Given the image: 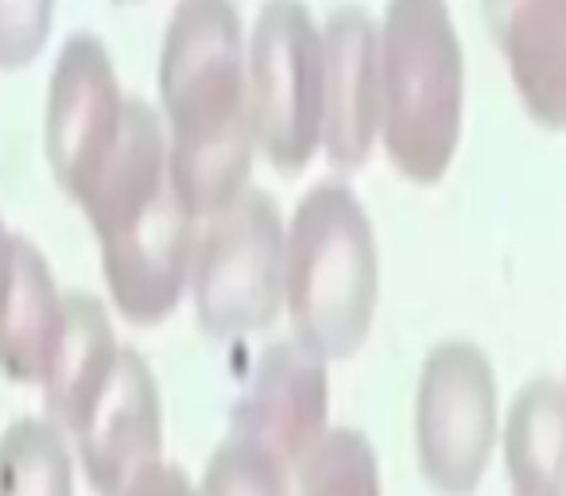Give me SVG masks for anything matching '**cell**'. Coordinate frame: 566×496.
<instances>
[{
    "mask_svg": "<svg viewBox=\"0 0 566 496\" xmlns=\"http://www.w3.org/2000/svg\"><path fill=\"white\" fill-rule=\"evenodd\" d=\"M198 496H287V465L256 442L229 434L213 450Z\"/></svg>",
    "mask_w": 566,
    "mask_h": 496,
    "instance_id": "obj_18",
    "label": "cell"
},
{
    "mask_svg": "<svg viewBox=\"0 0 566 496\" xmlns=\"http://www.w3.org/2000/svg\"><path fill=\"white\" fill-rule=\"evenodd\" d=\"M0 496H74L71 439L48 415H24L0 434Z\"/></svg>",
    "mask_w": 566,
    "mask_h": 496,
    "instance_id": "obj_16",
    "label": "cell"
},
{
    "mask_svg": "<svg viewBox=\"0 0 566 496\" xmlns=\"http://www.w3.org/2000/svg\"><path fill=\"white\" fill-rule=\"evenodd\" d=\"M283 229L280 205L256 187L198 221L187 287L206 334L241 338L275 323L283 310Z\"/></svg>",
    "mask_w": 566,
    "mask_h": 496,
    "instance_id": "obj_4",
    "label": "cell"
},
{
    "mask_svg": "<svg viewBox=\"0 0 566 496\" xmlns=\"http://www.w3.org/2000/svg\"><path fill=\"white\" fill-rule=\"evenodd\" d=\"M198 218L175 179L128 221L97 236L113 307L133 326H156L179 307L190 276Z\"/></svg>",
    "mask_w": 566,
    "mask_h": 496,
    "instance_id": "obj_7",
    "label": "cell"
},
{
    "mask_svg": "<svg viewBox=\"0 0 566 496\" xmlns=\"http://www.w3.org/2000/svg\"><path fill=\"white\" fill-rule=\"evenodd\" d=\"M256 148L283 175L315 159L323 133V32L303 0H264L244 35Z\"/></svg>",
    "mask_w": 566,
    "mask_h": 496,
    "instance_id": "obj_5",
    "label": "cell"
},
{
    "mask_svg": "<svg viewBox=\"0 0 566 496\" xmlns=\"http://www.w3.org/2000/svg\"><path fill=\"white\" fill-rule=\"evenodd\" d=\"M9 244H12V233L4 229V221H0V268H4V261H9Z\"/></svg>",
    "mask_w": 566,
    "mask_h": 496,
    "instance_id": "obj_21",
    "label": "cell"
},
{
    "mask_svg": "<svg viewBox=\"0 0 566 496\" xmlns=\"http://www.w3.org/2000/svg\"><path fill=\"white\" fill-rule=\"evenodd\" d=\"M120 496H198V488L190 485V477L179 469V465L156 462L151 469H144Z\"/></svg>",
    "mask_w": 566,
    "mask_h": 496,
    "instance_id": "obj_20",
    "label": "cell"
},
{
    "mask_svg": "<svg viewBox=\"0 0 566 496\" xmlns=\"http://www.w3.org/2000/svg\"><path fill=\"white\" fill-rule=\"evenodd\" d=\"M55 0H0V71H20L43 51Z\"/></svg>",
    "mask_w": 566,
    "mask_h": 496,
    "instance_id": "obj_19",
    "label": "cell"
},
{
    "mask_svg": "<svg viewBox=\"0 0 566 496\" xmlns=\"http://www.w3.org/2000/svg\"><path fill=\"white\" fill-rule=\"evenodd\" d=\"M66 439L97 496H120L144 469L164 462L159 384L136 349L120 346L109 380Z\"/></svg>",
    "mask_w": 566,
    "mask_h": 496,
    "instance_id": "obj_9",
    "label": "cell"
},
{
    "mask_svg": "<svg viewBox=\"0 0 566 496\" xmlns=\"http://www.w3.org/2000/svg\"><path fill=\"white\" fill-rule=\"evenodd\" d=\"M300 496H385L373 442L349 426L326 434L300 457Z\"/></svg>",
    "mask_w": 566,
    "mask_h": 496,
    "instance_id": "obj_17",
    "label": "cell"
},
{
    "mask_svg": "<svg viewBox=\"0 0 566 496\" xmlns=\"http://www.w3.org/2000/svg\"><path fill=\"white\" fill-rule=\"evenodd\" d=\"M380 125L377 20L357 4L331 12L323 28V133L318 148L334 167H361Z\"/></svg>",
    "mask_w": 566,
    "mask_h": 496,
    "instance_id": "obj_11",
    "label": "cell"
},
{
    "mask_svg": "<svg viewBox=\"0 0 566 496\" xmlns=\"http://www.w3.org/2000/svg\"><path fill=\"white\" fill-rule=\"evenodd\" d=\"M117 353L120 346L105 303L86 292L63 295V323H59V338L55 349H51L48 372L40 380L48 419L63 434L78 423V415L90 408V400L102 392L113 365H117Z\"/></svg>",
    "mask_w": 566,
    "mask_h": 496,
    "instance_id": "obj_14",
    "label": "cell"
},
{
    "mask_svg": "<svg viewBox=\"0 0 566 496\" xmlns=\"http://www.w3.org/2000/svg\"><path fill=\"white\" fill-rule=\"evenodd\" d=\"M504 473L512 496H566V384L532 380L504 423Z\"/></svg>",
    "mask_w": 566,
    "mask_h": 496,
    "instance_id": "obj_15",
    "label": "cell"
},
{
    "mask_svg": "<svg viewBox=\"0 0 566 496\" xmlns=\"http://www.w3.org/2000/svg\"><path fill=\"white\" fill-rule=\"evenodd\" d=\"M125 102L128 97L120 94L105 43L94 32L66 35L51 71L43 140H48L51 175L74 202L109 156L120 133Z\"/></svg>",
    "mask_w": 566,
    "mask_h": 496,
    "instance_id": "obj_8",
    "label": "cell"
},
{
    "mask_svg": "<svg viewBox=\"0 0 566 496\" xmlns=\"http://www.w3.org/2000/svg\"><path fill=\"white\" fill-rule=\"evenodd\" d=\"M377 59V136L403 179L431 187L450 171L462 136V43L447 0H388Z\"/></svg>",
    "mask_w": 566,
    "mask_h": 496,
    "instance_id": "obj_3",
    "label": "cell"
},
{
    "mask_svg": "<svg viewBox=\"0 0 566 496\" xmlns=\"http://www.w3.org/2000/svg\"><path fill=\"white\" fill-rule=\"evenodd\" d=\"M380 261L369 213L346 182H315L283 229V310L303 346L342 361L377 315Z\"/></svg>",
    "mask_w": 566,
    "mask_h": 496,
    "instance_id": "obj_2",
    "label": "cell"
},
{
    "mask_svg": "<svg viewBox=\"0 0 566 496\" xmlns=\"http://www.w3.org/2000/svg\"><path fill=\"white\" fill-rule=\"evenodd\" d=\"M485 20L532 120L566 128V0H485Z\"/></svg>",
    "mask_w": 566,
    "mask_h": 496,
    "instance_id": "obj_12",
    "label": "cell"
},
{
    "mask_svg": "<svg viewBox=\"0 0 566 496\" xmlns=\"http://www.w3.org/2000/svg\"><path fill=\"white\" fill-rule=\"evenodd\" d=\"M63 323V292L48 256L28 236L12 233L0 268V372L17 384H40Z\"/></svg>",
    "mask_w": 566,
    "mask_h": 496,
    "instance_id": "obj_13",
    "label": "cell"
},
{
    "mask_svg": "<svg viewBox=\"0 0 566 496\" xmlns=\"http://www.w3.org/2000/svg\"><path fill=\"white\" fill-rule=\"evenodd\" d=\"M496 442V377L473 341L450 338L427 353L416 384L419 469L442 496L481 485Z\"/></svg>",
    "mask_w": 566,
    "mask_h": 496,
    "instance_id": "obj_6",
    "label": "cell"
},
{
    "mask_svg": "<svg viewBox=\"0 0 566 496\" xmlns=\"http://www.w3.org/2000/svg\"><path fill=\"white\" fill-rule=\"evenodd\" d=\"M326 357L300 338L272 341L233 403V434L264 446L283 465H300V457L326 434Z\"/></svg>",
    "mask_w": 566,
    "mask_h": 496,
    "instance_id": "obj_10",
    "label": "cell"
},
{
    "mask_svg": "<svg viewBox=\"0 0 566 496\" xmlns=\"http://www.w3.org/2000/svg\"><path fill=\"white\" fill-rule=\"evenodd\" d=\"M171 179L198 221L249 187L256 128L249 105L244 28L233 0H179L159 48Z\"/></svg>",
    "mask_w": 566,
    "mask_h": 496,
    "instance_id": "obj_1",
    "label": "cell"
}]
</instances>
